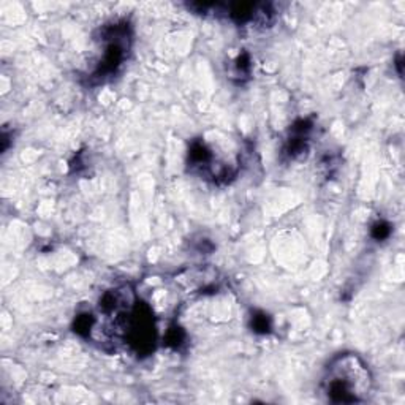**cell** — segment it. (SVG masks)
Here are the masks:
<instances>
[{
    "label": "cell",
    "instance_id": "6da1fadb",
    "mask_svg": "<svg viewBox=\"0 0 405 405\" xmlns=\"http://www.w3.org/2000/svg\"><path fill=\"white\" fill-rule=\"evenodd\" d=\"M374 391V377L364 359L356 353L335 355L326 366L322 393L332 404L366 402Z\"/></svg>",
    "mask_w": 405,
    "mask_h": 405
},
{
    "label": "cell",
    "instance_id": "7a4b0ae2",
    "mask_svg": "<svg viewBox=\"0 0 405 405\" xmlns=\"http://www.w3.org/2000/svg\"><path fill=\"white\" fill-rule=\"evenodd\" d=\"M100 33L103 54L97 68L92 73V78L103 81L116 75L125 62L128 49H130V29L125 22H116L113 25L103 27Z\"/></svg>",
    "mask_w": 405,
    "mask_h": 405
},
{
    "label": "cell",
    "instance_id": "3957f363",
    "mask_svg": "<svg viewBox=\"0 0 405 405\" xmlns=\"http://www.w3.org/2000/svg\"><path fill=\"white\" fill-rule=\"evenodd\" d=\"M391 235V225L390 223H386L383 220L377 222L375 225L372 227V238L375 241H385L388 239V236Z\"/></svg>",
    "mask_w": 405,
    "mask_h": 405
},
{
    "label": "cell",
    "instance_id": "277c9868",
    "mask_svg": "<svg viewBox=\"0 0 405 405\" xmlns=\"http://www.w3.org/2000/svg\"><path fill=\"white\" fill-rule=\"evenodd\" d=\"M252 324H253V329L256 332H268L269 328H271V322H269V317L266 314H255V317L252 318Z\"/></svg>",
    "mask_w": 405,
    "mask_h": 405
},
{
    "label": "cell",
    "instance_id": "5b68a950",
    "mask_svg": "<svg viewBox=\"0 0 405 405\" xmlns=\"http://www.w3.org/2000/svg\"><path fill=\"white\" fill-rule=\"evenodd\" d=\"M185 339V334L182 332L180 328H171L166 334V343L168 345H174V347H179L180 343L184 342Z\"/></svg>",
    "mask_w": 405,
    "mask_h": 405
}]
</instances>
